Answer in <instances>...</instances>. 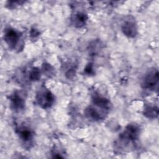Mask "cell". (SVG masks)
Listing matches in <instances>:
<instances>
[{"instance_id": "10", "label": "cell", "mask_w": 159, "mask_h": 159, "mask_svg": "<svg viewBox=\"0 0 159 159\" xmlns=\"http://www.w3.org/2000/svg\"><path fill=\"white\" fill-rule=\"evenodd\" d=\"M84 71L87 74H91L92 72H93V66H92V65L89 64L88 65H87Z\"/></svg>"}, {"instance_id": "2", "label": "cell", "mask_w": 159, "mask_h": 159, "mask_svg": "<svg viewBox=\"0 0 159 159\" xmlns=\"http://www.w3.org/2000/svg\"><path fill=\"white\" fill-rule=\"evenodd\" d=\"M4 39L9 48H15L20 39V33L14 29H7L4 31Z\"/></svg>"}, {"instance_id": "4", "label": "cell", "mask_w": 159, "mask_h": 159, "mask_svg": "<svg viewBox=\"0 0 159 159\" xmlns=\"http://www.w3.org/2000/svg\"><path fill=\"white\" fill-rule=\"evenodd\" d=\"M11 104L15 111H21L24 108L25 101L19 93L16 92L11 96Z\"/></svg>"}, {"instance_id": "3", "label": "cell", "mask_w": 159, "mask_h": 159, "mask_svg": "<svg viewBox=\"0 0 159 159\" xmlns=\"http://www.w3.org/2000/svg\"><path fill=\"white\" fill-rule=\"evenodd\" d=\"M158 73L157 70H152L149 71L143 80L142 85L144 88L154 89L158 86Z\"/></svg>"}, {"instance_id": "8", "label": "cell", "mask_w": 159, "mask_h": 159, "mask_svg": "<svg viewBox=\"0 0 159 159\" xmlns=\"http://www.w3.org/2000/svg\"><path fill=\"white\" fill-rule=\"evenodd\" d=\"M144 114L148 118H155L158 115V108L147 107L144 111Z\"/></svg>"}, {"instance_id": "5", "label": "cell", "mask_w": 159, "mask_h": 159, "mask_svg": "<svg viewBox=\"0 0 159 159\" xmlns=\"http://www.w3.org/2000/svg\"><path fill=\"white\" fill-rule=\"evenodd\" d=\"M17 132L19 135L20 139L25 143L30 142L33 139V133L32 130L25 127L20 126L17 129Z\"/></svg>"}, {"instance_id": "1", "label": "cell", "mask_w": 159, "mask_h": 159, "mask_svg": "<svg viewBox=\"0 0 159 159\" xmlns=\"http://www.w3.org/2000/svg\"><path fill=\"white\" fill-rule=\"evenodd\" d=\"M36 100L39 106L42 108L47 109L50 107L54 102L53 94L48 89H40L36 95Z\"/></svg>"}, {"instance_id": "9", "label": "cell", "mask_w": 159, "mask_h": 159, "mask_svg": "<svg viewBox=\"0 0 159 159\" xmlns=\"http://www.w3.org/2000/svg\"><path fill=\"white\" fill-rule=\"evenodd\" d=\"M40 71L37 68H34L30 72L29 78L30 79V80H32V81L38 80L40 77Z\"/></svg>"}, {"instance_id": "6", "label": "cell", "mask_w": 159, "mask_h": 159, "mask_svg": "<svg viewBox=\"0 0 159 159\" xmlns=\"http://www.w3.org/2000/svg\"><path fill=\"white\" fill-rule=\"evenodd\" d=\"M122 30L124 34L130 37H134L137 34V27L134 21L130 20L125 21L122 24Z\"/></svg>"}, {"instance_id": "7", "label": "cell", "mask_w": 159, "mask_h": 159, "mask_svg": "<svg viewBox=\"0 0 159 159\" xmlns=\"http://www.w3.org/2000/svg\"><path fill=\"white\" fill-rule=\"evenodd\" d=\"M87 20V16L85 14L78 12L75 15L72 19L73 24L78 27H81L84 25Z\"/></svg>"}]
</instances>
